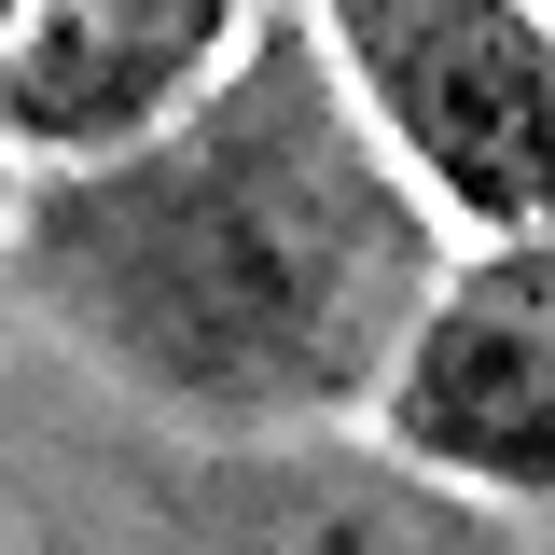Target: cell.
Here are the masks:
<instances>
[{"mask_svg": "<svg viewBox=\"0 0 555 555\" xmlns=\"http://www.w3.org/2000/svg\"><path fill=\"white\" fill-rule=\"evenodd\" d=\"M14 278L83 361L208 430H306L375 403L430 306V195L375 153L306 28L236 42L181 126L14 195Z\"/></svg>", "mask_w": 555, "mask_h": 555, "instance_id": "1", "label": "cell"}, {"mask_svg": "<svg viewBox=\"0 0 555 555\" xmlns=\"http://www.w3.org/2000/svg\"><path fill=\"white\" fill-rule=\"evenodd\" d=\"M306 42L334 56L375 153L430 181V208H459L473 236H542V126H555L542 0H320Z\"/></svg>", "mask_w": 555, "mask_h": 555, "instance_id": "2", "label": "cell"}, {"mask_svg": "<svg viewBox=\"0 0 555 555\" xmlns=\"http://www.w3.org/2000/svg\"><path fill=\"white\" fill-rule=\"evenodd\" d=\"M375 430L389 459L430 486H459L486 514H542L555 486V264L542 236H486L473 264L430 278V306L403 320L389 375H375Z\"/></svg>", "mask_w": 555, "mask_h": 555, "instance_id": "3", "label": "cell"}, {"mask_svg": "<svg viewBox=\"0 0 555 555\" xmlns=\"http://www.w3.org/2000/svg\"><path fill=\"white\" fill-rule=\"evenodd\" d=\"M250 42V0H14L0 28V153H139Z\"/></svg>", "mask_w": 555, "mask_h": 555, "instance_id": "4", "label": "cell"}, {"mask_svg": "<svg viewBox=\"0 0 555 555\" xmlns=\"http://www.w3.org/2000/svg\"><path fill=\"white\" fill-rule=\"evenodd\" d=\"M208 555H486V500H430L389 459H236L208 486Z\"/></svg>", "mask_w": 555, "mask_h": 555, "instance_id": "5", "label": "cell"}, {"mask_svg": "<svg viewBox=\"0 0 555 555\" xmlns=\"http://www.w3.org/2000/svg\"><path fill=\"white\" fill-rule=\"evenodd\" d=\"M0 222H14V153H0Z\"/></svg>", "mask_w": 555, "mask_h": 555, "instance_id": "6", "label": "cell"}, {"mask_svg": "<svg viewBox=\"0 0 555 555\" xmlns=\"http://www.w3.org/2000/svg\"><path fill=\"white\" fill-rule=\"evenodd\" d=\"M0 28H14V0H0Z\"/></svg>", "mask_w": 555, "mask_h": 555, "instance_id": "7", "label": "cell"}]
</instances>
